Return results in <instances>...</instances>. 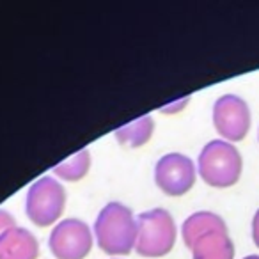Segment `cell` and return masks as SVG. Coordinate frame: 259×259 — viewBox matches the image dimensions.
Masks as SVG:
<instances>
[{"mask_svg":"<svg viewBox=\"0 0 259 259\" xmlns=\"http://www.w3.org/2000/svg\"><path fill=\"white\" fill-rule=\"evenodd\" d=\"M39 243L30 231L13 227L0 236V259H37Z\"/></svg>","mask_w":259,"mask_h":259,"instance_id":"obj_9","label":"cell"},{"mask_svg":"<svg viewBox=\"0 0 259 259\" xmlns=\"http://www.w3.org/2000/svg\"><path fill=\"white\" fill-rule=\"evenodd\" d=\"M243 259H259V255H247V257H243Z\"/></svg>","mask_w":259,"mask_h":259,"instance_id":"obj_16","label":"cell"},{"mask_svg":"<svg viewBox=\"0 0 259 259\" xmlns=\"http://www.w3.org/2000/svg\"><path fill=\"white\" fill-rule=\"evenodd\" d=\"M137 219L122 202L103 206L94 220L96 243L108 255H128L137 243Z\"/></svg>","mask_w":259,"mask_h":259,"instance_id":"obj_1","label":"cell"},{"mask_svg":"<svg viewBox=\"0 0 259 259\" xmlns=\"http://www.w3.org/2000/svg\"><path fill=\"white\" fill-rule=\"evenodd\" d=\"M188 100H190V96L180 98V100H176V101H172V103H169V105H165V107H162L160 110L165 112V114H176V112H180L181 108L187 107Z\"/></svg>","mask_w":259,"mask_h":259,"instance_id":"obj_14","label":"cell"},{"mask_svg":"<svg viewBox=\"0 0 259 259\" xmlns=\"http://www.w3.org/2000/svg\"><path fill=\"white\" fill-rule=\"evenodd\" d=\"M252 240H254L255 247L259 248V209L255 211L254 219H252Z\"/></svg>","mask_w":259,"mask_h":259,"instance_id":"obj_15","label":"cell"},{"mask_svg":"<svg viewBox=\"0 0 259 259\" xmlns=\"http://www.w3.org/2000/svg\"><path fill=\"white\" fill-rule=\"evenodd\" d=\"M135 250L142 257H163L176 243V222L163 208H155L137 217Z\"/></svg>","mask_w":259,"mask_h":259,"instance_id":"obj_3","label":"cell"},{"mask_svg":"<svg viewBox=\"0 0 259 259\" xmlns=\"http://www.w3.org/2000/svg\"><path fill=\"white\" fill-rule=\"evenodd\" d=\"M155 132V121L151 115H142V117L135 119V121L122 124L121 128L115 130V139L121 146H128V148H142L148 144L149 139L153 137Z\"/></svg>","mask_w":259,"mask_h":259,"instance_id":"obj_10","label":"cell"},{"mask_svg":"<svg viewBox=\"0 0 259 259\" xmlns=\"http://www.w3.org/2000/svg\"><path fill=\"white\" fill-rule=\"evenodd\" d=\"M188 248L192 250V259H234V243L227 226L201 234Z\"/></svg>","mask_w":259,"mask_h":259,"instance_id":"obj_8","label":"cell"},{"mask_svg":"<svg viewBox=\"0 0 259 259\" xmlns=\"http://www.w3.org/2000/svg\"><path fill=\"white\" fill-rule=\"evenodd\" d=\"M91 167V153L89 149H80L73 156L66 158L64 162L52 167L54 174L66 181H80L87 176Z\"/></svg>","mask_w":259,"mask_h":259,"instance_id":"obj_12","label":"cell"},{"mask_svg":"<svg viewBox=\"0 0 259 259\" xmlns=\"http://www.w3.org/2000/svg\"><path fill=\"white\" fill-rule=\"evenodd\" d=\"M213 124L227 142H240L250 130V108L236 94H224L213 105Z\"/></svg>","mask_w":259,"mask_h":259,"instance_id":"obj_7","label":"cell"},{"mask_svg":"<svg viewBox=\"0 0 259 259\" xmlns=\"http://www.w3.org/2000/svg\"><path fill=\"white\" fill-rule=\"evenodd\" d=\"M219 227H226L222 217L211 211H197L192 213L187 220L183 222L181 227V234H183V241L187 247H190L201 234L208 233L211 229H219Z\"/></svg>","mask_w":259,"mask_h":259,"instance_id":"obj_11","label":"cell"},{"mask_svg":"<svg viewBox=\"0 0 259 259\" xmlns=\"http://www.w3.org/2000/svg\"><path fill=\"white\" fill-rule=\"evenodd\" d=\"M243 160L234 144L227 141H209L197 160L199 176L213 188H229L241 176Z\"/></svg>","mask_w":259,"mask_h":259,"instance_id":"obj_2","label":"cell"},{"mask_svg":"<svg viewBox=\"0 0 259 259\" xmlns=\"http://www.w3.org/2000/svg\"><path fill=\"white\" fill-rule=\"evenodd\" d=\"M13 227H16L15 217L9 211H6V209H0V236H2L6 231L13 229Z\"/></svg>","mask_w":259,"mask_h":259,"instance_id":"obj_13","label":"cell"},{"mask_svg":"<svg viewBox=\"0 0 259 259\" xmlns=\"http://www.w3.org/2000/svg\"><path fill=\"white\" fill-rule=\"evenodd\" d=\"M195 163L183 153H167L155 165V183L163 194L181 197L195 185Z\"/></svg>","mask_w":259,"mask_h":259,"instance_id":"obj_6","label":"cell"},{"mask_svg":"<svg viewBox=\"0 0 259 259\" xmlns=\"http://www.w3.org/2000/svg\"><path fill=\"white\" fill-rule=\"evenodd\" d=\"M257 137H259V134H257Z\"/></svg>","mask_w":259,"mask_h":259,"instance_id":"obj_17","label":"cell"},{"mask_svg":"<svg viewBox=\"0 0 259 259\" xmlns=\"http://www.w3.org/2000/svg\"><path fill=\"white\" fill-rule=\"evenodd\" d=\"M94 243L89 226L80 219L61 220L52 229L48 245L57 259H83Z\"/></svg>","mask_w":259,"mask_h":259,"instance_id":"obj_5","label":"cell"},{"mask_svg":"<svg viewBox=\"0 0 259 259\" xmlns=\"http://www.w3.org/2000/svg\"><path fill=\"white\" fill-rule=\"evenodd\" d=\"M66 206V190L55 178L43 176L30 185L25 199V211L30 222L39 227L54 226Z\"/></svg>","mask_w":259,"mask_h":259,"instance_id":"obj_4","label":"cell"}]
</instances>
